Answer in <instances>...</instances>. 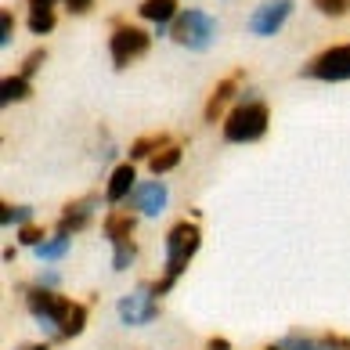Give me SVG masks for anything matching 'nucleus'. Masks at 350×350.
Returning a JSON list of instances; mask_svg holds the SVG:
<instances>
[{"instance_id": "f257e3e1", "label": "nucleus", "mask_w": 350, "mask_h": 350, "mask_svg": "<svg viewBox=\"0 0 350 350\" xmlns=\"http://www.w3.org/2000/svg\"><path fill=\"white\" fill-rule=\"evenodd\" d=\"M22 296H25V310L47 332V340H76L87 329V318H90L87 304L69 300L58 289H44V285H25Z\"/></svg>"}, {"instance_id": "f03ea898", "label": "nucleus", "mask_w": 350, "mask_h": 350, "mask_svg": "<svg viewBox=\"0 0 350 350\" xmlns=\"http://www.w3.org/2000/svg\"><path fill=\"white\" fill-rule=\"evenodd\" d=\"M199 245H202V231L196 224V217H180L166 228V235H163V253H166L163 275L152 282V293L159 296V300L180 282V275H185L188 264H191V256L199 253Z\"/></svg>"}, {"instance_id": "7ed1b4c3", "label": "nucleus", "mask_w": 350, "mask_h": 350, "mask_svg": "<svg viewBox=\"0 0 350 350\" xmlns=\"http://www.w3.org/2000/svg\"><path fill=\"white\" fill-rule=\"evenodd\" d=\"M267 126H271V105L253 87H245L235 101V109L220 123V137L228 145H253V141H264Z\"/></svg>"}, {"instance_id": "20e7f679", "label": "nucleus", "mask_w": 350, "mask_h": 350, "mask_svg": "<svg viewBox=\"0 0 350 350\" xmlns=\"http://www.w3.org/2000/svg\"><path fill=\"white\" fill-rule=\"evenodd\" d=\"M217 33H220V22L202 8H185L170 22V40L185 51H196V55H202V51H210L217 44Z\"/></svg>"}, {"instance_id": "39448f33", "label": "nucleus", "mask_w": 350, "mask_h": 350, "mask_svg": "<svg viewBox=\"0 0 350 350\" xmlns=\"http://www.w3.org/2000/svg\"><path fill=\"white\" fill-rule=\"evenodd\" d=\"M152 40L155 33L145 29V25L137 22H112V33H109V58H112V69H126L141 62L152 51Z\"/></svg>"}, {"instance_id": "423d86ee", "label": "nucleus", "mask_w": 350, "mask_h": 350, "mask_svg": "<svg viewBox=\"0 0 350 350\" xmlns=\"http://www.w3.org/2000/svg\"><path fill=\"white\" fill-rule=\"evenodd\" d=\"M300 76L304 80H314V83H347L350 80V40L321 47L318 55H310L304 62Z\"/></svg>"}, {"instance_id": "0eeeda50", "label": "nucleus", "mask_w": 350, "mask_h": 350, "mask_svg": "<svg viewBox=\"0 0 350 350\" xmlns=\"http://www.w3.org/2000/svg\"><path fill=\"white\" fill-rule=\"evenodd\" d=\"M242 90H245V69H231L228 76H220V80L213 83V90H210V98H206V105H202V120L210 126L224 123V116L235 109Z\"/></svg>"}, {"instance_id": "6e6552de", "label": "nucleus", "mask_w": 350, "mask_h": 350, "mask_svg": "<svg viewBox=\"0 0 350 350\" xmlns=\"http://www.w3.org/2000/svg\"><path fill=\"white\" fill-rule=\"evenodd\" d=\"M116 314H120L123 325H148V321L159 318V296L152 293V285H137L134 293L120 296V304H116Z\"/></svg>"}, {"instance_id": "1a4fd4ad", "label": "nucleus", "mask_w": 350, "mask_h": 350, "mask_svg": "<svg viewBox=\"0 0 350 350\" xmlns=\"http://www.w3.org/2000/svg\"><path fill=\"white\" fill-rule=\"evenodd\" d=\"M101 206H105V196H98V191H87V196H80V199H69L66 206H62V213H58L55 231L80 235V231H87L90 224H94V217H98Z\"/></svg>"}, {"instance_id": "9d476101", "label": "nucleus", "mask_w": 350, "mask_h": 350, "mask_svg": "<svg viewBox=\"0 0 350 350\" xmlns=\"http://www.w3.org/2000/svg\"><path fill=\"white\" fill-rule=\"evenodd\" d=\"M166 202H170V188H166V180L148 177V180H137V188L131 191V199H126L123 206H126V210H134L137 217H159L166 210Z\"/></svg>"}, {"instance_id": "9b49d317", "label": "nucleus", "mask_w": 350, "mask_h": 350, "mask_svg": "<svg viewBox=\"0 0 350 350\" xmlns=\"http://www.w3.org/2000/svg\"><path fill=\"white\" fill-rule=\"evenodd\" d=\"M293 8H296V0H264V4H256V11L250 15V33L253 36L282 33V25L293 18Z\"/></svg>"}, {"instance_id": "f8f14e48", "label": "nucleus", "mask_w": 350, "mask_h": 350, "mask_svg": "<svg viewBox=\"0 0 350 350\" xmlns=\"http://www.w3.org/2000/svg\"><path fill=\"white\" fill-rule=\"evenodd\" d=\"M134 188H137V163L123 159L109 170V180H105V191H101V196H105L109 206H123L126 199H131Z\"/></svg>"}, {"instance_id": "ddd939ff", "label": "nucleus", "mask_w": 350, "mask_h": 350, "mask_svg": "<svg viewBox=\"0 0 350 350\" xmlns=\"http://www.w3.org/2000/svg\"><path fill=\"white\" fill-rule=\"evenodd\" d=\"M180 15L177 0H141L137 4V18L155 25V36H170V22Z\"/></svg>"}, {"instance_id": "4468645a", "label": "nucleus", "mask_w": 350, "mask_h": 350, "mask_svg": "<svg viewBox=\"0 0 350 350\" xmlns=\"http://www.w3.org/2000/svg\"><path fill=\"white\" fill-rule=\"evenodd\" d=\"M134 231H137V213L126 210V206H109L105 220H101V235L109 242H126L134 239Z\"/></svg>"}, {"instance_id": "2eb2a0df", "label": "nucleus", "mask_w": 350, "mask_h": 350, "mask_svg": "<svg viewBox=\"0 0 350 350\" xmlns=\"http://www.w3.org/2000/svg\"><path fill=\"white\" fill-rule=\"evenodd\" d=\"M170 134H166V131H155V134H141V137H134L131 141V148H126V159H131V163H148L152 159V155L155 152H159L163 145H170Z\"/></svg>"}, {"instance_id": "dca6fc26", "label": "nucleus", "mask_w": 350, "mask_h": 350, "mask_svg": "<svg viewBox=\"0 0 350 350\" xmlns=\"http://www.w3.org/2000/svg\"><path fill=\"white\" fill-rule=\"evenodd\" d=\"M180 159H185V145H180V141H170V145H163L148 159V170H152V177H166L180 166Z\"/></svg>"}, {"instance_id": "f3484780", "label": "nucleus", "mask_w": 350, "mask_h": 350, "mask_svg": "<svg viewBox=\"0 0 350 350\" xmlns=\"http://www.w3.org/2000/svg\"><path fill=\"white\" fill-rule=\"evenodd\" d=\"M72 250V235H66V231H55V235H47L40 245H36V260H44V264H58V260H66Z\"/></svg>"}, {"instance_id": "a211bd4d", "label": "nucleus", "mask_w": 350, "mask_h": 350, "mask_svg": "<svg viewBox=\"0 0 350 350\" xmlns=\"http://www.w3.org/2000/svg\"><path fill=\"white\" fill-rule=\"evenodd\" d=\"M29 98H33V80L29 76L15 72V76H4V80H0V101H4V109L18 105V101H29Z\"/></svg>"}, {"instance_id": "6ab92c4d", "label": "nucleus", "mask_w": 350, "mask_h": 350, "mask_svg": "<svg viewBox=\"0 0 350 350\" xmlns=\"http://www.w3.org/2000/svg\"><path fill=\"white\" fill-rule=\"evenodd\" d=\"M25 8H29V11H25V29H29L33 36L55 33V25H58L55 8H44V4H25Z\"/></svg>"}, {"instance_id": "aec40b11", "label": "nucleus", "mask_w": 350, "mask_h": 350, "mask_svg": "<svg viewBox=\"0 0 350 350\" xmlns=\"http://www.w3.org/2000/svg\"><path fill=\"white\" fill-rule=\"evenodd\" d=\"M264 350H329L325 336H307V332H289L278 343H267Z\"/></svg>"}, {"instance_id": "412c9836", "label": "nucleus", "mask_w": 350, "mask_h": 350, "mask_svg": "<svg viewBox=\"0 0 350 350\" xmlns=\"http://www.w3.org/2000/svg\"><path fill=\"white\" fill-rule=\"evenodd\" d=\"M25 224H33V206H25V202H4L0 206V228L4 231L25 228Z\"/></svg>"}, {"instance_id": "4be33fe9", "label": "nucleus", "mask_w": 350, "mask_h": 350, "mask_svg": "<svg viewBox=\"0 0 350 350\" xmlns=\"http://www.w3.org/2000/svg\"><path fill=\"white\" fill-rule=\"evenodd\" d=\"M137 260V242L126 239V242H112V271H126L134 267Z\"/></svg>"}, {"instance_id": "5701e85b", "label": "nucleus", "mask_w": 350, "mask_h": 350, "mask_svg": "<svg viewBox=\"0 0 350 350\" xmlns=\"http://www.w3.org/2000/svg\"><path fill=\"white\" fill-rule=\"evenodd\" d=\"M310 4L325 18H347L350 15V0H310Z\"/></svg>"}, {"instance_id": "b1692460", "label": "nucleus", "mask_w": 350, "mask_h": 350, "mask_svg": "<svg viewBox=\"0 0 350 350\" xmlns=\"http://www.w3.org/2000/svg\"><path fill=\"white\" fill-rule=\"evenodd\" d=\"M15 25H18V18H15V11L11 8H4L0 11V47H11V40H15Z\"/></svg>"}, {"instance_id": "393cba45", "label": "nucleus", "mask_w": 350, "mask_h": 350, "mask_svg": "<svg viewBox=\"0 0 350 350\" xmlns=\"http://www.w3.org/2000/svg\"><path fill=\"white\" fill-rule=\"evenodd\" d=\"M44 62H47V51H44V47H36V51H29V55L22 58V69H18V72H22V76H29V80H33V76L44 69Z\"/></svg>"}, {"instance_id": "a878e982", "label": "nucleus", "mask_w": 350, "mask_h": 350, "mask_svg": "<svg viewBox=\"0 0 350 350\" xmlns=\"http://www.w3.org/2000/svg\"><path fill=\"white\" fill-rule=\"evenodd\" d=\"M44 239H47V228L36 224V220H33V224H25V228H18V242H22V245H33V250H36Z\"/></svg>"}, {"instance_id": "bb28decb", "label": "nucleus", "mask_w": 350, "mask_h": 350, "mask_svg": "<svg viewBox=\"0 0 350 350\" xmlns=\"http://www.w3.org/2000/svg\"><path fill=\"white\" fill-rule=\"evenodd\" d=\"M325 343H329V350H350V336H340V332H325Z\"/></svg>"}, {"instance_id": "cd10ccee", "label": "nucleus", "mask_w": 350, "mask_h": 350, "mask_svg": "<svg viewBox=\"0 0 350 350\" xmlns=\"http://www.w3.org/2000/svg\"><path fill=\"white\" fill-rule=\"evenodd\" d=\"M90 8H94V0H66V11H69V15H87Z\"/></svg>"}, {"instance_id": "c85d7f7f", "label": "nucleus", "mask_w": 350, "mask_h": 350, "mask_svg": "<svg viewBox=\"0 0 350 350\" xmlns=\"http://www.w3.org/2000/svg\"><path fill=\"white\" fill-rule=\"evenodd\" d=\"M58 271H40V275H36V285H44V289H58Z\"/></svg>"}, {"instance_id": "c756f323", "label": "nucleus", "mask_w": 350, "mask_h": 350, "mask_svg": "<svg viewBox=\"0 0 350 350\" xmlns=\"http://www.w3.org/2000/svg\"><path fill=\"white\" fill-rule=\"evenodd\" d=\"M206 350H231V343L224 340V336H210V340H206Z\"/></svg>"}, {"instance_id": "7c9ffc66", "label": "nucleus", "mask_w": 350, "mask_h": 350, "mask_svg": "<svg viewBox=\"0 0 350 350\" xmlns=\"http://www.w3.org/2000/svg\"><path fill=\"white\" fill-rule=\"evenodd\" d=\"M25 4H44V8H55V4H66V0H25Z\"/></svg>"}, {"instance_id": "2f4dec72", "label": "nucleus", "mask_w": 350, "mask_h": 350, "mask_svg": "<svg viewBox=\"0 0 350 350\" xmlns=\"http://www.w3.org/2000/svg\"><path fill=\"white\" fill-rule=\"evenodd\" d=\"M22 350H51L47 343H29V347H22Z\"/></svg>"}]
</instances>
